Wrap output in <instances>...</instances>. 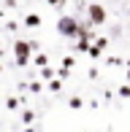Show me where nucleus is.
I'll return each instance as SVG.
<instances>
[{"label":"nucleus","mask_w":130,"mask_h":132,"mask_svg":"<svg viewBox=\"0 0 130 132\" xmlns=\"http://www.w3.org/2000/svg\"><path fill=\"white\" fill-rule=\"evenodd\" d=\"M0 54H3V49H0Z\"/></svg>","instance_id":"2eb2a0df"},{"label":"nucleus","mask_w":130,"mask_h":132,"mask_svg":"<svg viewBox=\"0 0 130 132\" xmlns=\"http://www.w3.org/2000/svg\"><path fill=\"white\" fill-rule=\"evenodd\" d=\"M87 14H90V24H103V22L109 19V16H106V8L98 5V3L87 5Z\"/></svg>","instance_id":"7ed1b4c3"},{"label":"nucleus","mask_w":130,"mask_h":132,"mask_svg":"<svg viewBox=\"0 0 130 132\" xmlns=\"http://www.w3.org/2000/svg\"><path fill=\"white\" fill-rule=\"evenodd\" d=\"M5 105L14 111V108H19V100H16V97H8V100H5Z\"/></svg>","instance_id":"0eeeda50"},{"label":"nucleus","mask_w":130,"mask_h":132,"mask_svg":"<svg viewBox=\"0 0 130 132\" xmlns=\"http://www.w3.org/2000/svg\"><path fill=\"white\" fill-rule=\"evenodd\" d=\"M41 76H44V78H52V76H54V73H52V70H49V68H46V65H44V70H41Z\"/></svg>","instance_id":"9d476101"},{"label":"nucleus","mask_w":130,"mask_h":132,"mask_svg":"<svg viewBox=\"0 0 130 132\" xmlns=\"http://www.w3.org/2000/svg\"><path fill=\"white\" fill-rule=\"evenodd\" d=\"M0 73H3V65H0Z\"/></svg>","instance_id":"4468645a"},{"label":"nucleus","mask_w":130,"mask_h":132,"mask_svg":"<svg viewBox=\"0 0 130 132\" xmlns=\"http://www.w3.org/2000/svg\"><path fill=\"white\" fill-rule=\"evenodd\" d=\"M30 51H33V46L27 43V40H16L14 43V59H16L19 68H25V65L30 62Z\"/></svg>","instance_id":"f03ea898"},{"label":"nucleus","mask_w":130,"mask_h":132,"mask_svg":"<svg viewBox=\"0 0 130 132\" xmlns=\"http://www.w3.org/2000/svg\"><path fill=\"white\" fill-rule=\"evenodd\" d=\"M49 3H52V5H54V3H65V0H49Z\"/></svg>","instance_id":"f8f14e48"},{"label":"nucleus","mask_w":130,"mask_h":132,"mask_svg":"<svg viewBox=\"0 0 130 132\" xmlns=\"http://www.w3.org/2000/svg\"><path fill=\"white\" fill-rule=\"evenodd\" d=\"M33 119H35V113H33V111H25V113H22V121H25V124H30Z\"/></svg>","instance_id":"423d86ee"},{"label":"nucleus","mask_w":130,"mask_h":132,"mask_svg":"<svg viewBox=\"0 0 130 132\" xmlns=\"http://www.w3.org/2000/svg\"><path fill=\"white\" fill-rule=\"evenodd\" d=\"M76 3H84V0H76Z\"/></svg>","instance_id":"ddd939ff"},{"label":"nucleus","mask_w":130,"mask_h":132,"mask_svg":"<svg viewBox=\"0 0 130 132\" xmlns=\"http://www.w3.org/2000/svg\"><path fill=\"white\" fill-rule=\"evenodd\" d=\"M127 78H130V73H127Z\"/></svg>","instance_id":"dca6fc26"},{"label":"nucleus","mask_w":130,"mask_h":132,"mask_svg":"<svg viewBox=\"0 0 130 132\" xmlns=\"http://www.w3.org/2000/svg\"><path fill=\"white\" fill-rule=\"evenodd\" d=\"M119 94H122V97H130V86H122V89H119Z\"/></svg>","instance_id":"9b49d317"},{"label":"nucleus","mask_w":130,"mask_h":132,"mask_svg":"<svg viewBox=\"0 0 130 132\" xmlns=\"http://www.w3.org/2000/svg\"><path fill=\"white\" fill-rule=\"evenodd\" d=\"M68 105H70V108H81V97H70Z\"/></svg>","instance_id":"1a4fd4ad"},{"label":"nucleus","mask_w":130,"mask_h":132,"mask_svg":"<svg viewBox=\"0 0 130 132\" xmlns=\"http://www.w3.org/2000/svg\"><path fill=\"white\" fill-rule=\"evenodd\" d=\"M57 32L65 35V38H76L79 35V22L73 16H60L57 19Z\"/></svg>","instance_id":"f257e3e1"},{"label":"nucleus","mask_w":130,"mask_h":132,"mask_svg":"<svg viewBox=\"0 0 130 132\" xmlns=\"http://www.w3.org/2000/svg\"><path fill=\"white\" fill-rule=\"evenodd\" d=\"M33 59H35V65H41V68H44V65L49 62V57H46V54H35Z\"/></svg>","instance_id":"39448f33"},{"label":"nucleus","mask_w":130,"mask_h":132,"mask_svg":"<svg viewBox=\"0 0 130 132\" xmlns=\"http://www.w3.org/2000/svg\"><path fill=\"white\" fill-rule=\"evenodd\" d=\"M25 24H27V27H38V24H41V16H38V14H27V16H25Z\"/></svg>","instance_id":"20e7f679"},{"label":"nucleus","mask_w":130,"mask_h":132,"mask_svg":"<svg viewBox=\"0 0 130 132\" xmlns=\"http://www.w3.org/2000/svg\"><path fill=\"white\" fill-rule=\"evenodd\" d=\"M87 54H90V57H100V46H90Z\"/></svg>","instance_id":"6e6552de"}]
</instances>
